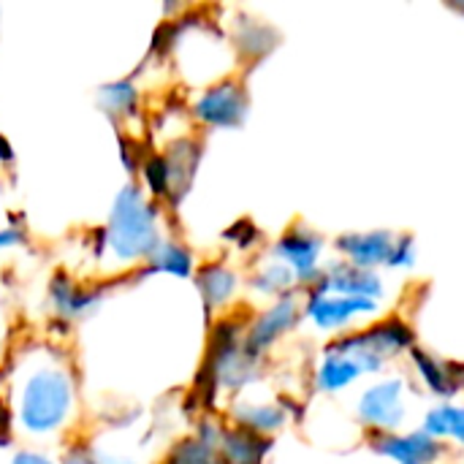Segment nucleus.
<instances>
[{"label":"nucleus","mask_w":464,"mask_h":464,"mask_svg":"<svg viewBox=\"0 0 464 464\" xmlns=\"http://www.w3.org/2000/svg\"><path fill=\"white\" fill-rule=\"evenodd\" d=\"M324 250H326V239L318 231H313V228H307L302 223L283 231L272 245L275 261L288 266L291 275L296 277V285L304 288V291L318 283V277H321V272L326 266L324 264Z\"/></svg>","instance_id":"0eeeda50"},{"label":"nucleus","mask_w":464,"mask_h":464,"mask_svg":"<svg viewBox=\"0 0 464 464\" xmlns=\"http://www.w3.org/2000/svg\"><path fill=\"white\" fill-rule=\"evenodd\" d=\"M193 277H196V288L201 294V302H204L207 313L226 310L234 302L237 291H239V275L223 261L201 264Z\"/></svg>","instance_id":"4468645a"},{"label":"nucleus","mask_w":464,"mask_h":464,"mask_svg":"<svg viewBox=\"0 0 464 464\" xmlns=\"http://www.w3.org/2000/svg\"><path fill=\"white\" fill-rule=\"evenodd\" d=\"M223 237H226V242L237 245L239 250H250V247H256L261 242V234H258V228L250 220H237Z\"/></svg>","instance_id":"cd10ccee"},{"label":"nucleus","mask_w":464,"mask_h":464,"mask_svg":"<svg viewBox=\"0 0 464 464\" xmlns=\"http://www.w3.org/2000/svg\"><path fill=\"white\" fill-rule=\"evenodd\" d=\"M381 313V302H367V299H351V296H334V294H321V291H304L302 299V318L310 321L318 332L324 334H345L356 329V321L375 318Z\"/></svg>","instance_id":"6e6552de"},{"label":"nucleus","mask_w":464,"mask_h":464,"mask_svg":"<svg viewBox=\"0 0 464 464\" xmlns=\"http://www.w3.org/2000/svg\"><path fill=\"white\" fill-rule=\"evenodd\" d=\"M421 430L430 438L440 440V443L451 440V443L464 449V405H459V402H438L435 408H430L424 413Z\"/></svg>","instance_id":"412c9836"},{"label":"nucleus","mask_w":464,"mask_h":464,"mask_svg":"<svg viewBox=\"0 0 464 464\" xmlns=\"http://www.w3.org/2000/svg\"><path fill=\"white\" fill-rule=\"evenodd\" d=\"M212 332L209 356L204 364V375H209L212 389L242 392L261 375V359H253L245 351V329L234 321H218Z\"/></svg>","instance_id":"20e7f679"},{"label":"nucleus","mask_w":464,"mask_h":464,"mask_svg":"<svg viewBox=\"0 0 464 464\" xmlns=\"http://www.w3.org/2000/svg\"><path fill=\"white\" fill-rule=\"evenodd\" d=\"M139 174H141L144 188H147V193H150L152 201L169 198V196H171V174H169L166 155H147V158L141 160Z\"/></svg>","instance_id":"a878e982"},{"label":"nucleus","mask_w":464,"mask_h":464,"mask_svg":"<svg viewBox=\"0 0 464 464\" xmlns=\"http://www.w3.org/2000/svg\"><path fill=\"white\" fill-rule=\"evenodd\" d=\"M11 464H57V462H52L46 454H38V451H19V454H14Z\"/></svg>","instance_id":"c756f323"},{"label":"nucleus","mask_w":464,"mask_h":464,"mask_svg":"<svg viewBox=\"0 0 464 464\" xmlns=\"http://www.w3.org/2000/svg\"><path fill=\"white\" fill-rule=\"evenodd\" d=\"M234 49L239 52L242 60H264L269 52L277 49L280 35L272 24H266L264 19L256 16H239L234 22V33H231Z\"/></svg>","instance_id":"a211bd4d"},{"label":"nucleus","mask_w":464,"mask_h":464,"mask_svg":"<svg viewBox=\"0 0 464 464\" xmlns=\"http://www.w3.org/2000/svg\"><path fill=\"white\" fill-rule=\"evenodd\" d=\"M166 464H223L215 446L204 443L198 435H188L177 440L166 457Z\"/></svg>","instance_id":"393cba45"},{"label":"nucleus","mask_w":464,"mask_h":464,"mask_svg":"<svg viewBox=\"0 0 464 464\" xmlns=\"http://www.w3.org/2000/svg\"><path fill=\"white\" fill-rule=\"evenodd\" d=\"M326 348L353 356L367 375H383L392 362L408 356L416 348V332L405 318L389 315L334 337Z\"/></svg>","instance_id":"7ed1b4c3"},{"label":"nucleus","mask_w":464,"mask_h":464,"mask_svg":"<svg viewBox=\"0 0 464 464\" xmlns=\"http://www.w3.org/2000/svg\"><path fill=\"white\" fill-rule=\"evenodd\" d=\"M372 454L389 459L394 464H440L449 454L446 443L430 438L424 430L411 432H386V435H370L367 438Z\"/></svg>","instance_id":"9d476101"},{"label":"nucleus","mask_w":464,"mask_h":464,"mask_svg":"<svg viewBox=\"0 0 464 464\" xmlns=\"http://www.w3.org/2000/svg\"><path fill=\"white\" fill-rule=\"evenodd\" d=\"M19 242H22V231H19V228H3V231H0V253H3L5 247L19 245Z\"/></svg>","instance_id":"2f4dec72"},{"label":"nucleus","mask_w":464,"mask_h":464,"mask_svg":"<svg viewBox=\"0 0 464 464\" xmlns=\"http://www.w3.org/2000/svg\"><path fill=\"white\" fill-rule=\"evenodd\" d=\"M103 242L106 250L122 264H139L147 261L155 247L163 242L158 228V204L141 193L133 182L125 185L109 212V220L103 226Z\"/></svg>","instance_id":"f03ea898"},{"label":"nucleus","mask_w":464,"mask_h":464,"mask_svg":"<svg viewBox=\"0 0 464 464\" xmlns=\"http://www.w3.org/2000/svg\"><path fill=\"white\" fill-rule=\"evenodd\" d=\"M288 408L272 402H237L231 408V421L239 430H247L261 438H275L288 424Z\"/></svg>","instance_id":"6ab92c4d"},{"label":"nucleus","mask_w":464,"mask_h":464,"mask_svg":"<svg viewBox=\"0 0 464 464\" xmlns=\"http://www.w3.org/2000/svg\"><path fill=\"white\" fill-rule=\"evenodd\" d=\"M413 375L419 378L421 389H427L430 394H435L440 402H454L464 392V367L446 362L435 353H430L427 348H413L408 353Z\"/></svg>","instance_id":"f8f14e48"},{"label":"nucleus","mask_w":464,"mask_h":464,"mask_svg":"<svg viewBox=\"0 0 464 464\" xmlns=\"http://www.w3.org/2000/svg\"><path fill=\"white\" fill-rule=\"evenodd\" d=\"M198 160H201V144L193 136H182L169 144L166 163H169V174H171V196H169L171 201L185 198V193L190 190V185L196 179Z\"/></svg>","instance_id":"f3484780"},{"label":"nucleus","mask_w":464,"mask_h":464,"mask_svg":"<svg viewBox=\"0 0 464 464\" xmlns=\"http://www.w3.org/2000/svg\"><path fill=\"white\" fill-rule=\"evenodd\" d=\"M272 446H275L272 438H261L247 430L231 427V430H223L218 454L223 464H264Z\"/></svg>","instance_id":"aec40b11"},{"label":"nucleus","mask_w":464,"mask_h":464,"mask_svg":"<svg viewBox=\"0 0 464 464\" xmlns=\"http://www.w3.org/2000/svg\"><path fill=\"white\" fill-rule=\"evenodd\" d=\"M356 419L367 438L400 432L408 419V381L400 375H386L370 383L356 400Z\"/></svg>","instance_id":"39448f33"},{"label":"nucleus","mask_w":464,"mask_h":464,"mask_svg":"<svg viewBox=\"0 0 464 464\" xmlns=\"http://www.w3.org/2000/svg\"><path fill=\"white\" fill-rule=\"evenodd\" d=\"M394 242H397V234L392 231H348L337 237L334 250L340 261L359 266V269L378 272L381 266L389 264Z\"/></svg>","instance_id":"ddd939ff"},{"label":"nucleus","mask_w":464,"mask_h":464,"mask_svg":"<svg viewBox=\"0 0 464 464\" xmlns=\"http://www.w3.org/2000/svg\"><path fill=\"white\" fill-rule=\"evenodd\" d=\"M364 378H367V372L362 370V364L353 356L324 348V356L315 367V389L321 394H343Z\"/></svg>","instance_id":"2eb2a0df"},{"label":"nucleus","mask_w":464,"mask_h":464,"mask_svg":"<svg viewBox=\"0 0 464 464\" xmlns=\"http://www.w3.org/2000/svg\"><path fill=\"white\" fill-rule=\"evenodd\" d=\"M92 454H95V462H98V464H136L133 459H130V457L109 454V451H103V449H95Z\"/></svg>","instance_id":"7c9ffc66"},{"label":"nucleus","mask_w":464,"mask_h":464,"mask_svg":"<svg viewBox=\"0 0 464 464\" xmlns=\"http://www.w3.org/2000/svg\"><path fill=\"white\" fill-rule=\"evenodd\" d=\"M60 464H98L95 462V454L87 443H71L63 454V462Z\"/></svg>","instance_id":"c85d7f7f"},{"label":"nucleus","mask_w":464,"mask_h":464,"mask_svg":"<svg viewBox=\"0 0 464 464\" xmlns=\"http://www.w3.org/2000/svg\"><path fill=\"white\" fill-rule=\"evenodd\" d=\"M144 264H147L144 275L163 272V275L185 277V280L196 275V258H193V253L182 242H177V239H163Z\"/></svg>","instance_id":"4be33fe9"},{"label":"nucleus","mask_w":464,"mask_h":464,"mask_svg":"<svg viewBox=\"0 0 464 464\" xmlns=\"http://www.w3.org/2000/svg\"><path fill=\"white\" fill-rule=\"evenodd\" d=\"M299 321H304L299 291L283 299H275L266 310H261L245 326V351L253 359H264L283 337H288L299 326Z\"/></svg>","instance_id":"1a4fd4ad"},{"label":"nucleus","mask_w":464,"mask_h":464,"mask_svg":"<svg viewBox=\"0 0 464 464\" xmlns=\"http://www.w3.org/2000/svg\"><path fill=\"white\" fill-rule=\"evenodd\" d=\"M247 285H250L258 296H266V299H272V302L299 291L296 277L291 275V269L283 266V264L275 261V258L266 261V264H261V266L250 275Z\"/></svg>","instance_id":"5701e85b"},{"label":"nucleus","mask_w":464,"mask_h":464,"mask_svg":"<svg viewBox=\"0 0 464 464\" xmlns=\"http://www.w3.org/2000/svg\"><path fill=\"white\" fill-rule=\"evenodd\" d=\"M11 160H14V150L5 141V136H0V163H11Z\"/></svg>","instance_id":"473e14b6"},{"label":"nucleus","mask_w":464,"mask_h":464,"mask_svg":"<svg viewBox=\"0 0 464 464\" xmlns=\"http://www.w3.org/2000/svg\"><path fill=\"white\" fill-rule=\"evenodd\" d=\"M98 106L111 117H130L139 109V87L130 79L109 82L98 90Z\"/></svg>","instance_id":"b1692460"},{"label":"nucleus","mask_w":464,"mask_h":464,"mask_svg":"<svg viewBox=\"0 0 464 464\" xmlns=\"http://www.w3.org/2000/svg\"><path fill=\"white\" fill-rule=\"evenodd\" d=\"M49 302L54 307V313L65 321L82 318L87 313H92L101 304V291L84 288L79 283H73L68 275H54L49 283Z\"/></svg>","instance_id":"dca6fc26"},{"label":"nucleus","mask_w":464,"mask_h":464,"mask_svg":"<svg viewBox=\"0 0 464 464\" xmlns=\"http://www.w3.org/2000/svg\"><path fill=\"white\" fill-rule=\"evenodd\" d=\"M250 114V95L239 79H218L204 87L193 101V117L204 128L212 130H234L242 128Z\"/></svg>","instance_id":"423d86ee"},{"label":"nucleus","mask_w":464,"mask_h":464,"mask_svg":"<svg viewBox=\"0 0 464 464\" xmlns=\"http://www.w3.org/2000/svg\"><path fill=\"white\" fill-rule=\"evenodd\" d=\"M307 291H321V294H334V296H351V299H367V302H381L386 294V283L381 272L359 269L345 261H332L324 266L318 283Z\"/></svg>","instance_id":"9b49d317"},{"label":"nucleus","mask_w":464,"mask_h":464,"mask_svg":"<svg viewBox=\"0 0 464 464\" xmlns=\"http://www.w3.org/2000/svg\"><path fill=\"white\" fill-rule=\"evenodd\" d=\"M419 261V247H416V239L411 234H397V242H394V250H392V258L386 264V269H394V272H408L413 269Z\"/></svg>","instance_id":"bb28decb"},{"label":"nucleus","mask_w":464,"mask_h":464,"mask_svg":"<svg viewBox=\"0 0 464 464\" xmlns=\"http://www.w3.org/2000/svg\"><path fill=\"white\" fill-rule=\"evenodd\" d=\"M76 389L68 370L44 364L35 367L19 389L16 397V421L27 435L49 438L60 432L73 416Z\"/></svg>","instance_id":"f257e3e1"}]
</instances>
